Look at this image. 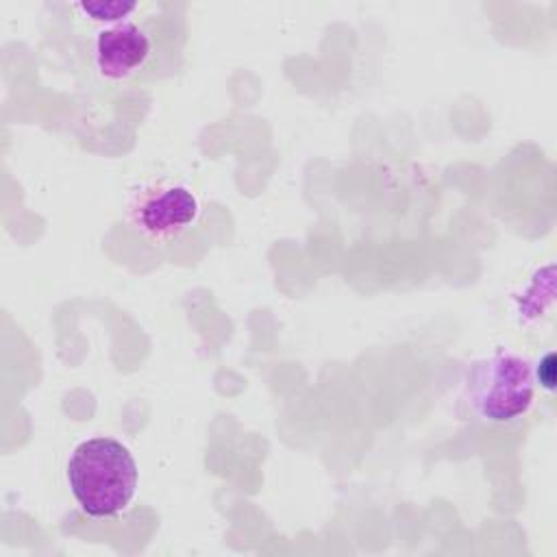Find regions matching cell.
<instances>
[{"instance_id": "obj_1", "label": "cell", "mask_w": 557, "mask_h": 557, "mask_svg": "<svg viewBox=\"0 0 557 557\" xmlns=\"http://www.w3.org/2000/svg\"><path fill=\"white\" fill-rule=\"evenodd\" d=\"M67 483L91 518H115L135 498L139 470L131 450L113 437L81 442L67 461Z\"/></svg>"}, {"instance_id": "obj_2", "label": "cell", "mask_w": 557, "mask_h": 557, "mask_svg": "<svg viewBox=\"0 0 557 557\" xmlns=\"http://www.w3.org/2000/svg\"><path fill=\"white\" fill-rule=\"evenodd\" d=\"M463 392L470 409L481 420L507 424L531 409L535 396V372L524 357L496 352L468 368Z\"/></svg>"}, {"instance_id": "obj_3", "label": "cell", "mask_w": 557, "mask_h": 557, "mask_svg": "<svg viewBox=\"0 0 557 557\" xmlns=\"http://www.w3.org/2000/svg\"><path fill=\"white\" fill-rule=\"evenodd\" d=\"M196 194L178 183H157L141 189L131 202L135 228L152 242H170L185 233L198 218Z\"/></svg>"}, {"instance_id": "obj_4", "label": "cell", "mask_w": 557, "mask_h": 557, "mask_svg": "<svg viewBox=\"0 0 557 557\" xmlns=\"http://www.w3.org/2000/svg\"><path fill=\"white\" fill-rule=\"evenodd\" d=\"M150 54L152 39L148 30L133 20L104 26L96 33L94 65L104 81L120 83L131 78L146 65Z\"/></svg>"}, {"instance_id": "obj_5", "label": "cell", "mask_w": 557, "mask_h": 557, "mask_svg": "<svg viewBox=\"0 0 557 557\" xmlns=\"http://www.w3.org/2000/svg\"><path fill=\"white\" fill-rule=\"evenodd\" d=\"M139 7L135 0H87L78 2V9L96 22H104L107 26L128 20V15Z\"/></svg>"}]
</instances>
